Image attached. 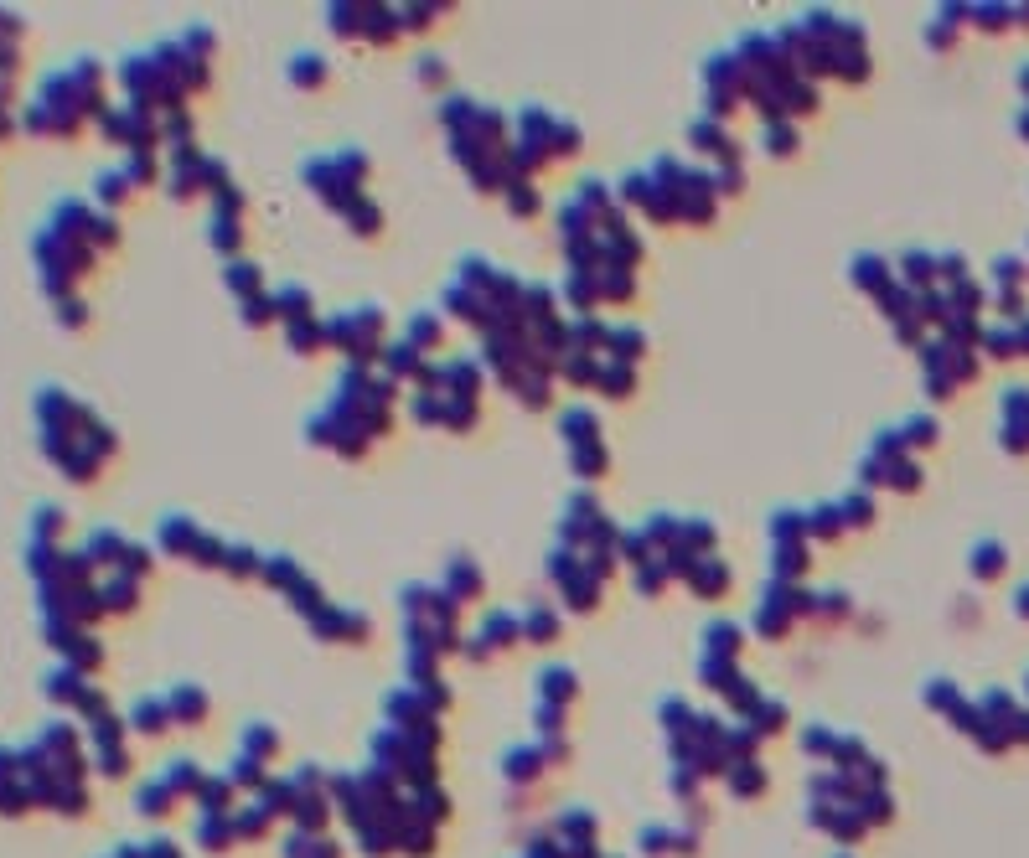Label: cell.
Returning a JSON list of instances; mask_svg holds the SVG:
<instances>
[{
  "instance_id": "25",
  "label": "cell",
  "mask_w": 1029,
  "mask_h": 858,
  "mask_svg": "<svg viewBox=\"0 0 1029 858\" xmlns=\"http://www.w3.org/2000/svg\"><path fill=\"white\" fill-rule=\"evenodd\" d=\"M1014 610H1019V621H1029V585L1019 590V600H1014Z\"/></svg>"
},
{
  "instance_id": "7",
  "label": "cell",
  "mask_w": 1029,
  "mask_h": 858,
  "mask_svg": "<svg viewBox=\"0 0 1029 858\" xmlns=\"http://www.w3.org/2000/svg\"><path fill=\"white\" fill-rule=\"evenodd\" d=\"M166 709H171V719H181V724H202V719H207V693H202L197 683H176L171 698H166Z\"/></svg>"
},
{
  "instance_id": "22",
  "label": "cell",
  "mask_w": 1029,
  "mask_h": 858,
  "mask_svg": "<svg viewBox=\"0 0 1029 858\" xmlns=\"http://www.w3.org/2000/svg\"><path fill=\"white\" fill-rule=\"evenodd\" d=\"M507 207L518 212V218H533V212H538V192H533V181H512V187H507Z\"/></svg>"
},
{
  "instance_id": "17",
  "label": "cell",
  "mask_w": 1029,
  "mask_h": 858,
  "mask_svg": "<svg viewBox=\"0 0 1029 858\" xmlns=\"http://www.w3.org/2000/svg\"><path fill=\"white\" fill-rule=\"evenodd\" d=\"M538 683H543V703H549V698L569 703L574 693H580V688H574V672H569V667H549V672H543Z\"/></svg>"
},
{
  "instance_id": "14",
  "label": "cell",
  "mask_w": 1029,
  "mask_h": 858,
  "mask_svg": "<svg viewBox=\"0 0 1029 858\" xmlns=\"http://www.w3.org/2000/svg\"><path fill=\"white\" fill-rule=\"evenodd\" d=\"M290 83H300V88H321V83H326V57H321V52H300L295 63H290Z\"/></svg>"
},
{
  "instance_id": "21",
  "label": "cell",
  "mask_w": 1029,
  "mask_h": 858,
  "mask_svg": "<svg viewBox=\"0 0 1029 858\" xmlns=\"http://www.w3.org/2000/svg\"><path fill=\"white\" fill-rule=\"evenodd\" d=\"M440 336H445V326H440L435 316H414V321H409V347H419V352L440 347Z\"/></svg>"
},
{
  "instance_id": "15",
  "label": "cell",
  "mask_w": 1029,
  "mask_h": 858,
  "mask_svg": "<svg viewBox=\"0 0 1029 858\" xmlns=\"http://www.w3.org/2000/svg\"><path fill=\"white\" fill-rule=\"evenodd\" d=\"M342 218H347V228H352V233H362V238H373V233H378V223H383V212H378V202H368V197H357V202H352V207L342 212Z\"/></svg>"
},
{
  "instance_id": "18",
  "label": "cell",
  "mask_w": 1029,
  "mask_h": 858,
  "mask_svg": "<svg viewBox=\"0 0 1029 858\" xmlns=\"http://www.w3.org/2000/svg\"><path fill=\"white\" fill-rule=\"evenodd\" d=\"M900 440H905V450H921V445H936V419L926 414H916V419H905L900 424Z\"/></svg>"
},
{
  "instance_id": "9",
  "label": "cell",
  "mask_w": 1029,
  "mask_h": 858,
  "mask_svg": "<svg viewBox=\"0 0 1029 858\" xmlns=\"http://www.w3.org/2000/svg\"><path fill=\"white\" fill-rule=\"evenodd\" d=\"M166 724H171L166 698H135V709H130V729H140V734H161Z\"/></svg>"
},
{
  "instance_id": "12",
  "label": "cell",
  "mask_w": 1029,
  "mask_h": 858,
  "mask_svg": "<svg viewBox=\"0 0 1029 858\" xmlns=\"http://www.w3.org/2000/svg\"><path fill=\"white\" fill-rule=\"evenodd\" d=\"M595 388H605L611 398H626L631 388H637V367H626V362H600Z\"/></svg>"
},
{
  "instance_id": "2",
  "label": "cell",
  "mask_w": 1029,
  "mask_h": 858,
  "mask_svg": "<svg viewBox=\"0 0 1029 858\" xmlns=\"http://www.w3.org/2000/svg\"><path fill=\"white\" fill-rule=\"evenodd\" d=\"M1004 450L1014 455L1029 450V388H1014L1004 398Z\"/></svg>"
},
{
  "instance_id": "19",
  "label": "cell",
  "mask_w": 1029,
  "mask_h": 858,
  "mask_svg": "<svg viewBox=\"0 0 1029 858\" xmlns=\"http://www.w3.org/2000/svg\"><path fill=\"white\" fill-rule=\"evenodd\" d=\"M797 140V130H792V119H766V150L771 156H792V145Z\"/></svg>"
},
{
  "instance_id": "4",
  "label": "cell",
  "mask_w": 1029,
  "mask_h": 858,
  "mask_svg": "<svg viewBox=\"0 0 1029 858\" xmlns=\"http://www.w3.org/2000/svg\"><path fill=\"white\" fill-rule=\"evenodd\" d=\"M481 590H487V579H481V569L471 559H450V574H445V595L466 605V600H481Z\"/></svg>"
},
{
  "instance_id": "16",
  "label": "cell",
  "mask_w": 1029,
  "mask_h": 858,
  "mask_svg": "<svg viewBox=\"0 0 1029 858\" xmlns=\"http://www.w3.org/2000/svg\"><path fill=\"white\" fill-rule=\"evenodd\" d=\"M223 280H228V290H233L238 300H254V295H264V290H259V274H254V264H244V259H233V264L223 269Z\"/></svg>"
},
{
  "instance_id": "24",
  "label": "cell",
  "mask_w": 1029,
  "mask_h": 858,
  "mask_svg": "<svg viewBox=\"0 0 1029 858\" xmlns=\"http://www.w3.org/2000/svg\"><path fill=\"white\" fill-rule=\"evenodd\" d=\"M57 305V321H63L68 331H78V326H88V305L78 300V295H63V300H52Z\"/></svg>"
},
{
  "instance_id": "5",
  "label": "cell",
  "mask_w": 1029,
  "mask_h": 858,
  "mask_svg": "<svg viewBox=\"0 0 1029 858\" xmlns=\"http://www.w3.org/2000/svg\"><path fill=\"white\" fill-rule=\"evenodd\" d=\"M849 274H854V285H859L864 295H874V300L895 290V274H890V264H885V259H874V254H859Z\"/></svg>"
},
{
  "instance_id": "10",
  "label": "cell",
  "mask_w": 1029,
  "mask_h": 858,
  "mask_svg": "<svg viewBox=\"0 0 1029 858\" xmlns=\"http://www.w3.org/2000/svg\"><path fill=\"white\" fill-rule=\"evenodd\" d=\"M967 569H973V579H998L1004 574V543H993V538H983V543H973V559H967Z\"/></svg>"
},
{
  "instance_id": "6",
  "label": "cell",
  "mask_w": 1029,
  "mask_h": 858,
  "mask_svg": "<svg viewBox=\"0 0 1029 858\" xmlns=\"http://www.w3.org/2000/svg\"><path fill=\"white\" fill-rule=\"evenodd\" d=\"M688 585L714 600V595L730 590V564H719V559H709V554H704V559H693V564H688Z\"/></svg>"
},
{
  "instance_id": "20",
  "label": "cell",
  "mask_w": 1029,
  "mask_h": 858,
  "mask_svg": "<svg viewBox=\"0 0 1029 858\" xmlns=\"http://www.w3.org/2000/svg\"><path fill=\"white\" fill-rule=\"evenodd\" d=\"M57 533H63V512L42 502V507L32 512V538H37V543H57Z\"/></svg>"
},
{
  "instance_id": "1",
  "label": "cell",
  "mask_w": 1029,
  "mask_h": 858,
  "mask_svg": "<svg viewBox=\"0 0 1029 858\" xmlns=\"http://www.w3.org/2000/svg\"><path fill=\"white\" fill-rule=\"evenodd\" d=\"M326 342L342 347V352H352L357 362H368V357L378 352V342H383V316L373 311V305H357V311H347L342 321L326 326Z\"/></svg>"
},
{
  "instance_id": "13",
  "label": "cell",
  "mask_w": 1029,
  "mask_h": 858,
  "mask_svg": "<svg viewBox=\"0 0 1029 858\" xmlns=\"http://www.w3.org/2000/svg\"><path fill=\"white\" fill-rule=\"evenodd\" d=\"M554 636H559V616L549 605L523 610V641H554Z\"/></svg>"
},
{
  "instance_id": "23",
  "label": "cell",
  "mask_w": 1029,
  "mask_h": 858,
  "mask_svg": "<svg viewBox=\"0 0 1029 858\" xmlns=\"http://www.w3.org/2000/svg\"><path fill=\"white\" fill-rule=\"evenodd\" d=\"M244 321H249V326H269V321H280V305H275V295H254V300H244Z\"/></svg>"
},
{
  "instance_id": "11",
  "label": "cell",
  "mask_w": 1029,
  "mask_h": 858,
  "mask_svg": "<svg viewBox=\"0 0 1029 858\" xmlns=\"http://www.w3.org/2000/svg\"><path fill=\"white\" fill-rule=\"evenodd\" d=\"M130 192H135V181H130L125 171H99V176H94V197H99V212H104V207H119V202H125Z\"/></svg>"
},
{
  "instance_id": "3",
  "label": "cell",
  "mask_w": 1029,
  "mask_h": 858,
  "mask_svg": "<svg viewBox=\"0 0 1029 858\" xmlns=\"http://www.w3.org/2000/svg\"><path fill=\"white\" fill-rule=\"evenodd\" d=\"M688 135H693V145H699L704 156H714L719 166H735V161H740V145H735V135L724 130V125H714V119H699V125H693Z\"/></svg>"
},
{
  "instance_id": "8",
  "label": "cell",
  "mask_w": 1029,
  "mask_h": 858,
  "mask_svg": "<svg viewBox=\"0 0 1029 858\" xmlns=\"http://www.w3.org/2000/svg\"><path fill=\"white\" fill-rule=\"evenodd\" d=\"M99 600H104V610H135L140 579H130V574H104V579H99Z\"/></svg>"
}]
</instances>
